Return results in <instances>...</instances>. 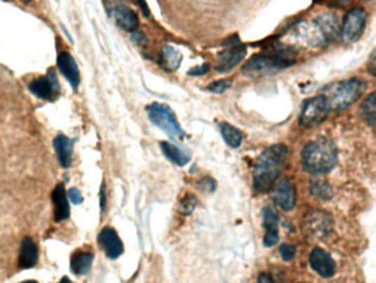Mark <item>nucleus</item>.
<instances>
[{"label":"nucleus","instance_id":"obj_15","mask_svg":"<svg viewBox=\"0 0 376 283\" xmlns=\"http://www.w3.org/2000/svg\"><path fill=\"white\" fill-rule=\"evenodd\" d=\"M58 68L73 88H79L81 82L80 71H79V67L75 62L74 58L69 52L63 51L59 53L58 55Z\"/></svg>","mask_w":376,"mask_h":283},{"label":"nucleus","instance_id":"obj_10","mask_svg":"<svg viewBox=\"0 0 376 283\" xmlns=\"http://www.w3.org/2000/svg\"><path fill=\"white\" fill-rule=\"evenodd\" d=\"M246 55V47L244 44L235 42L229 44L227 49L222 51L217 57V71L221 73L229 72L235 68Z\"/></svg>","mask_w":376,"mask_h":283},{"label":"nucleus","instance_id":"obj_8","mask_svg":"<svg viewBox=\"0 0 376 283\" xmlns=\"http://www.w3.org/2000/svg\"><path fill=\"white\" fill-rule=\"evenodd\" d=\"M366 24V13L363 8L356 7L351 9L343 20L342 28H341V36L343 41L347 44L356 42L363 34Z\"/></svg>","mask_w":376,"mask_h":283},{"label":"nucleus","instance_id":"obj_37","mask_svg":"<svg viewBox=\"0 0 376 283\" xmlns=\"http://www.w3.org/2000/svg\"><path fill=\"white\" fill-rule=\"evenodd\" d=\"M27 1H29V0H27Z\"/></svg>","mask_w":376,"mask_h":283},{"label":"nucleus","instance_id":"obj_19","mask_svg":"<svg viewBox=\"0 0 376 283\" xmlns=\"http://www.w3.org/2000/svg\"><path fill=\"white\" fill-rule=\"evenodd\" d=\"M38 247L36 242L26 237L21 242L20 254H19V267L21 269H30L38 263Z\"/></svg>","mask_w":376,"mask_h":283},{"label":"nucleus","instance_id":"obj_16","mask_svg":"<svg viewBox=\"0 0 376 283\" xmlns=\"http://www.w3.org/2000/svg\"><path fill=\"white\" fill-rule=\"evenodd\" d=\"M333 228V221L323 211H316L306 221V230L311 236L323 238Z\"/></svg>","mask_w":376,"mask_h":283},{"label":"nucleus","instance_id":"obj_31","mask_svg":"<svg viewBox=\"0 0 376 283\" xmlns=\"http://www.w3.org/2000/svg\"><path fill=\"white\" fill-rule=\"evenodd\" d=\"M257 283H276V282L275 281H274V279L271 278V275H267V273H262V275H260V277H258Z\"/></svg>","mask_w":376,"mask_h":283},{"label":"nucleus","instance_id":"obj_36","mask_svg":"<svg viewBox=\"0 0 376 283\" xmlns=\"http://www.w3.org/2000/svg\"><path fill=\"white\" fill-rule=\"evenodd\" d=\"M365 1H374V0H365Z\"/></svg>","mask_w":376,"mask_h":283},{"label":"nucleus","instance_id":"obj_33","mask_svg":"<svg viewBox=\"0 0 376 283\" xmlns=\"http://www.w3.org/2000/svg\"><path fill=\"white\" fill-rule=\"evenodd\" d=\"M101 206L102 209L104 211V208H105V192H104V188L101 192Z\"/></svg>","mask_w":376,"mask_h":283},{"label":"nucleus","instance_id":"obj_24","mask_svg":"<svg viewBox=\"0 0 376 283\" xmlns=\"http://www.w3.org/2000/svg\"><path fill=\"white\" fill-rule=\"evenodd\" d=\"M361 115L363 117L366 124L370 126L375 125L376 111H375V92L370 94V96L364 100L363 103L361 105Z\"/></svg>","mask_w":376,"mask_h":283},{"label":"nucleus","instance_id":"obj_6","mask_svg":"<svg viewBox=\"0 0 376 283\" xmlns=\"http://www.w3.org/2000/svg\"><path fill=\"white\" fill-rule=\"evenodd\" d=\"M104 6L107 15L119 28L128 32H135L138 29L140 20L136 13L123 0H104Z\"/></svg>","mask_w":376,"mask_h":283},{"label":"nucleus","instance_id":"obj_25","mask_svg":"<svg viewBox=\"0 0 376 283\" xmlns=\"http://www.w3.org/2000/svg\"><path fill=\"white\" fill-rule=\"evenodd\" d=\"M310 190H311L312 195L321 198V199H329V198L333 197V190L330 187V185L321 182V180L312 183Z\"/></svg>","mask_w":376,"mask_h":283},{"label":"nucleus","instance_id":"obj_13","mask_svg":"<svg viewBox=\"0 0 376 283\" xmlns=\"http://www.w3.org/2000/svg\"><path fill=\"white\" fill-rule=\"evenodd\" d=\"M263 226L265 228L264 246L265 247H273L279 240L278 213L271 206H266L263 209Z\"/></svg>","mask_w":376,"mask_h":283},{"label":"nucleus","instance_id":"obj_18","mask_svg":"<svg viewBox=\"0 0 376 283\" xmlns=\"http://www.w3.org/2000/svg\"><path fill=\"white\" fill-rule=\"evenodd\" d=\"M55 153H57L58 159L62 167L67 169L72 164L73 147H74V140L59 134L53 140Z\"/></svg>","mask_w":376,"mask_h":283},{"label":"nucleus","instance_id":"obj_21","mask_svg":"<svg viewBox=\"0 0 376 283\" xmlns=\"http://www.w3.org/2000/svg\"><path fill=\"white\" fill-rule=\"evenodd\" d=\"M94 255L90 251H76L71 258V271L74 275H86L93 263Z\"/></svg>","mask_w":376,"mask_h":283},{"label":"nucleus","instance_id":"obj_35","mask_svg":"<svg viewBox=\"0 0 376 283\" xmlns=\"http://www.w3.org/2000/svg\"><path fill=\"white\" fill-rule=\"evenodd\" d=\"M21 283H38V282L34 280H28V281H24V282H21Z\"/></svg>","mask_w":376,"mask_h":283},{"label":"nucleus","instance_id":"obj_17","mask_svg":"<svg viewBox=\"0 0 376 283\" xmlns=\"http://www.w3.org/2000/svg\"><path fill=\"white\" fill-rule=\"evenodd\" d=\"M52 202L55 205V219L57 223L65 221L70 217V206L67 202L65 185L59 184L52 192Z\"/></svg>","mask_w":376,"mask_h":283},{"label":"nucleus","instance_id":"obj_34","mask_svg":"<svg viewBox=\"0 0 376 283\" xmlns=\"http://www.w3.org/2000/svg\"><path fill=\"white\" fill-rule=\"evenodd\" d=\"M59 283H72L70 281V279L67 278V277H65V278L61 279V281H60Z\"/></svg>","mask_w":376,"mask_h":283},{"label":"nucleus","instance_id":"obj_11","mask_svg":"<svg viewBox=\"0 0 376 283\" xmlns=\"http://www.w3.org/2000/svg\"><path fill=\"white\" fill-rule=\"evenodd\" d=\"M98 242L109 259H117L124 252V244L116 230L112 227L102 229V232L98 235Z\"/></svg>","mask_w":376,"mask_h":283},{"label":"nucleus","instance_id":"obj_29","mask_svg":"<svg viewBox=\"0 0 376 283\" xmlns=\"http://www.w3.org/2000/svg\"><path fill=\"white\" fill-rule=\"evenodd\" d=\"M69 197L72 200V203L74 205H81L83 203L82 195H81L80 190L78 188H71L69 190Z\"/></svg>","mask_w":376,"mask_h":283},{"label":"nucleus","instance_id":"obj_2","mask_svg":"<svg viewBox=\"0 0 376 283\" xmlns=\"http://www.w3.org/2000/svg\"><path fill=\"white\" fill-rule=\"evenodd\" d=\"M302 161L307 172L314 175L327 174L337 165V146L329 138H316L304 146Z\"/></svg>","mask_w":376,"mask_h":283},{"label":"nucleus","instance_id":"obj_32","mask_svg":"<svg viewBox=\"0 0 376 283\" xmlns=\"http://www.w3.org/2000/svg\"><path fill=\"white\" fill-rule=\"evenodd\" d=\"M137 3L140 4V8H142L145 16H148L149 15V11H148V6L147 4L145 3V0H137Z\"/></svg>","mask_w":376,"mask_h":283},{"label":"nucleus","instance_id":"obj_27","mask_svg":"<svg viewBox=\"0 0 376 283\" xmlns=\"http://www.w3.org/2000/svg\"><path fill=\"white\" fill-rule=\"evenodd\" d=\"M231 86H232V80L227 79V80H220L217 81V82H213V84L208 86V90L213 92V93L220 94L229 90Z\"/></svg>","mask_w":376,"mask_h":283},{"label":"nucleus","instance_id":"obj_14","mask_svg":"<svg viewBox=\"0 0 376 283\" xmlns=\"http://www.w3.org/2000/svg\"><path fill=\"white\" fill-rule=\"evenodd\" d=\"M310 265L322 278H331L335 272V260L320 248H314L310 254Z\"/></svg>","mask_w":376,"mask_h":283},{"label":"nucleus","instance_id":"obj_1","mask_svg":"<svg viewBox=\"0 0 376 283\" xmlns=\"http://www.w3.org/2000/svg\"><path fill=\"white\" fill-rule=\"evenodd\" d=\"M288 150L276 144L260 154L253 171V183L257 192H266L274 187L286 162Z\"/></svg>","mask_w":376,"mask_h":283},{"label":"nucleus","instance_id":"obj_3","mask_svg":"<svg viewBox=\"0 0 376 283\" xmlns=\"http://www.w3.org/2000/svg\"><path fill=\"white\" fill-rule=\"evenodd\" d=\"M294 60L283 55H257L250 58L243 67V74L248 77L269 76L294 65Z\"/></svg>","mask_w":376,"mask_h":283},{"label":"nucleus","instance_id":"obj_23","mask_svg":"<svg viewBox=\"0 0 376 283\" xmlns=\"http://www.w3.org/2000/svg\"><path fill=\"white\" fill-rule=\"evenodd\" d=\"M161 55H163V67L170 72L177 70L182 61V53L171 46H165Z\"/></svg>","mask_w":376,"mask_h":283},{"label":"nucleus","instance_id":"obj_5","mask_svg":"<svg viewBox=\"0 0 376 283\" xmlns=\"http://www.w3.org/2000/svg\"><path fill=\"white\" fill-rule=\"evenodd\" d=\"M148 117L160 130L171 138H181L186 133L181 128L175 113L167 104L152 103L147 107Z\"/></svg>","mask_w":376,"mask_h":283},{"label":"nucleus","instance_id":"obj_20","mask_svg":"<svg viewBox=\"0 0 376 283\" xmlns=\"http://www.w3.org/2000/svg\"><path fill=\"white\" fill-rule=\"evenodd\" d=\"M160 146H161V150H163V153L165 154L166 157L175 165L182 167L190 162L191 154L188 150H183V148L169 143V142H163Z\"/></svg>","mask_w":376,"mask_h":283},{"label":"nucleus","instance_id":"obj_12","mask_svg":"<svg viewBox=\"0 0 376 283\" xmlns=\"http://www.w3.org/2000/svg\"><path fill=\"white\" fill-rule=\"evenodd\" d=\"M271 198L281 209L289 211L296 205V190L288 180H283L271 190Z\"/></svg>","mask_w":376,"mask_h":283},{"label":"nucleus","instance_id":"obj_26","mask_svg":"<svg viewBox=\"0 0 376 283\" xmlns=\"http://www.w3.org/2000/svg\"><path fill=\"white\" fill-rule=\"evenodd\" d=\"M196 203H198L196 198L192 194L191 195L188 194V196L183 198L182 202H181V213H183V215H190L194 211V208H196Z\"/></svg>","mask_w":376,"mask_h":283},{"label":"nucleus","instance_id":"obj_30","mask_svg":"<svg viewBox=\"0 0 376 283\" xmlns=\"http://www.w3.org/2000/svg\"><path fill=\"white\" fill-rule=\"evenodd\" d=\"M210 67L208 65H201V67H194V68L190 69L189 74L191 76H203L208 71H209Z\"/></svg>","mask_w":376,"mask_h":283},{"label":"nucleus","instance_id":"obj_28","mask_svg":"<svg viewBox=\"0 0 376 283\" xmlns=\"http://www.w3.org/2000/svg\"><path fill=\"white\" fill-rule=\"evenodd\" d=\"M279 252H281V258H283V260H285V261H290V260L294 259L295 256H296V248H295L294 246H291V244H285L281 246Z\"/></svg>","mask_w":376,"mask_h":283},{"label":"nucleus","instance_id":"obj_22","mask_svg":"<svg viewBox=\"0 0 376 283\" xmlns=\"http://www.w3.org/2000/svg\"><path fill=\"white\" fill-rule=\"evenodd\" d=\"M220 131L227 145L232 148L240 147L243 142V134L239 129L229 123L222 122L220 124Z\"/></svg>","mask_w":376,"mask_h":283},{"label":"nucleus","instance_id":"obj_9","mask_svg":"<svg viewBox=\"0 0 376 283\" xmlns=\"http://www.w3.org/2000/svg\"><path fill=\"white\" fill-rule=\"evenodd\" d=\"M29 91L38 99L43 101H55L60 94V84L53 71H50L47 76L34 79L29 84Z\"/></svg>","mask_w":376,"mask_h":283},{"label":"nucleus","instance_id":"obj_7","mask_svg":"<svg viewBox=\"0 0 376 283\" xmlns=\"http://www.w3.org/2000/svg\"><path fill=\"white\" fill-rule=\"evenodd\" d=\"M329 111L327 96H314L304 103L299 123L302 128H314L325 120Z\"/></svg>","mask_w":376,"mask_h":283},{"label":"nucleus","instance_id":"obj_4","mask_svg":"<svg viewBox=\"0 0 376 283\" xmlns=\"http://www.w3.org/2000/svg\"><path fill=\"white\" fill-rule=\"evenodd\" d=\"M365 84L361 79H348L335 86L331 98H327L330 111H341L352 105L363 92Z\"/></svg>","mask_w":376,"mask_h":283}]
</instances>
